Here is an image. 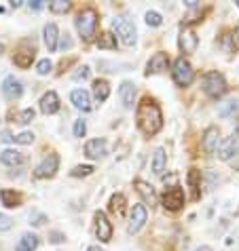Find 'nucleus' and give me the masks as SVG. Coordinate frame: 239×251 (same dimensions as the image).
<instances>
[{
    "instance_id": "nucleus-38",
    "label": "nucleus",
    "mask_w": 239,
    "mask_h": 251,
    "mask_svg": "<svg viewBox=\"0 0 239 251\" xmlns=\"http://www.w3.org/2000/svg\"><path fill=\"white\" fill-rule=\"evenodd\" d=\"M34 116H36V112H34L32 108H26V110H22V114H19V121H17V123L28 125V123L34 121Z\"/></svg>"
},
{
    "instance_id": "nucleus-49",
    "label": "nucleus",
    "mask_w": 239,
    "mask_h": 251,
    "mask_svg": "<svg viewBox=\"0 0 239 251\" xmlns=\"http://www.w3.org/2000/svg\"><path fill=\"white\" fill-rule=\"evenodd\" d=\"M87 251H102V249L97 247V245H89V247H87Z\"/></svg>"
},
{
    "instance_id": "nucleus-52",
    "label": "nucleus",
    "mask_w": 239,
    "mask_h": 251,
    "mask_svg": "<svg viewBox=\"0 0 239 251\" xmlns=\"http://www.w3.org/2000/svg\"><path fill=\"white\" fill-rule=\"evenodd\" d=\"M237 6H239V0H237Z\"/></svg>"
},
{
    "instance_id": "nucleus-36",
    "label": "nucleus",
    "mask_w": 239,
    "mask_h": 251,
    "mask_svg": "<svg viewBox=\"0 0 239 251\" xmlns=\"http://www.w3.org/2000/svg\"><path fill=\"white\" fill-rule=\"evenodd\" d=\"M72 133H74V137H85V133H87V123L83 121V118H79V121H74Z\"/></svg>"
},
{
    "instance_id": "nucleus-21",
    "label": "nucleus",
    "mask_w": 239,
    "mask_h": 251,
    "mask_svg": "<svg viewBox=\"0 0 239 251\" xmlns=\"http://www.w3.org/2000/svg\"><path fill=\"white\" fill-rule=\"evenodd\" d=\"M34 47L32 49H19V51H15V55H13V64H15L17 68H30L32 66V61H34Z\"/></svg>"
},
{
    "instance_id": "nucleus-28",
    "label": "nucleus",
    "mask_w": 239,
    "mask_h": 251,
    "mask_svg": "<svg viewBox=\"0 0 239 251\" xmlns=\"http://www.w3.org/2000/svg\"><path fill=\"white\" fill-rule=\"evenodd\" d=\"M125 205H127V199H125V194L117 192V194H112V197H110V211L112 213L121 215L125 211Z\"/></svg>"
},
{
    "instance_id": "nucleus-43",
    "label": "nucleus",
    "mask_w": 239,
    "mask_h": 251,
    "mask_svg": "<svg viewBox=\"0 0 239 251\" xmlns=\"http://www.w3.org/2000/svg\"><path fill=\"white\" fill-rule=\"evenodd\" d=\"M49 241H51V243H64V241H66V234H61V232H51V234H49Z\"/></svg>"
},
{
    "instance_id": "nucleus-17",
    "label": "nucleus",
    "mask_w": 239,
    "mask_h": 251,
    "mask_svg": "<svg viewBox=\"0 0 239 251\" xmlns=\"http://www.w3.org/2000/svg\"><path fill=\"white\" fill-rule=\"evenodd\" d=\"M40 112L43 114H55V112H60V97L55 91H47L43 97H40Z\"/></svg>"
},
{
    "instance_id": "nucleus-32",
    "label": "nucleus",
    "mask_w": 239,
    "mask_h": 251,
    "mask_svg": "<svg viewBox=\"0 0 239 251\" xmlns=\"http://www.w3.org/2000/svg\"><path fill=\"white\" fill-rule=\"evenodd\" d=\"M95 169L91 165H79V167H74L72 171H70V176L72 177H87V176H91Z\"/></svg>"
},
{
    "instance_id": "nucleus-45",
    "label": "nucleus",
    "mask_w": 239,
    "mask_h": 251,
    "mask_svg": "<svg viewBox=\"0 0 239 251\" xmlns=\"http://www.w3.org/2000/svg\"><path fill=\"white\" fill-rule=\"evenodd\" d=\"M0 139H2V142H13V135L9 131H2V133H0Z\"/></svg>"
},
{
    "instance_id": "nucleus-40",
    "label": "nucleus",
    "mask_w": 239,
    "mask_h": 251,
    "mask_svg": "<svg viewBox=\"0 0 239 251\" xmlns=\"http://www.w3.org/2000/svg\"><path fill=\"white\" fill-rule=\"evenodd\" d=\"M89 74H91V68H89V66H83V68L76 70L72 78H74V80H87V78H89Z\"/></svg>"
},
{
    "instance_id": "nucleus-44",
    "label": "nucleus",
    "mask_w": 239,
    "mask_h": 251,
    "mask_svg": "<svg viewBox=\"0 0 239 251\" xmlns=\"http://www.w3.org/2000/svg\"><path fill=\"white\" fill-rule=\"evenodd\" d=\"M43 6H45V0H30V9L38 11V9H43Z\"/></svg>"
},
{
    "instance_id": "nucleus-1",
    "label": "nucleus",
    "mask_w": 239,
    "mask_h": 251,
    "mask_svg": "<svg viewBox=\"0 0 239 251\" xmlns=\"http://www.w3.org/2000/svg\"><path fill=\"white\" fill-rule=\"evenodd\" d=\"M136 125L144 135H157L163 129V112L152 97H142L136 108Z\"/></svg>"
},
{
    "instance_id": "nucleus-5",
    "label": "nucleus",
    "mask_w": 239,
    "mask_h": 251,
    "mask_svg": "<svg viewBox=\"0 0 239 251\" xmlns=\"http://www.w3.org/2000/svg\"><path fill=\"white\" fill-rule=\"evenodd\" d=\"M172 78H174V82L178 87H188L195 80V70H193L191 61H188L186 57H178V59L174 61Z\"/></svg>"
},
{
    "instance_id": "nucleus-27",
    "label": "nucleus",
    "mask_w": 239,
    "mask_h": 251,
    "mask_svg": "<svg viewBox=\"0 0 239 251\" xmlns=\"http://www.w3.org/2000/svg\"><path fill=\"white\" fill-rule=\"evenodd\" d=\"M38 236L36 234H24L22 239H19V243L15 245V251H34L38 247Z\"/></svg>"
},
{
    "instance_id": "nucleus-30",
    "label": "nucleus",
    "mask_w": 239,
    "mask_h": 251,
    "mask_svg": "<svg viewBox=\"0 0 239 251\" xmlns=\"http://www.w3.org/2000/svg\"><path fill=\"white\" fill-rule=\"evenodd\" d=\"M49 9L60 15V13H68L72 9V2H68V0H53V2H49Z\"/></svg>"
},
{
    "instance_id": "nucleus-11",
    "label": "nucleus",
    "mask_w": 239,
    "mask_h": 251,
    "mask_svg": "<svg viewBox=\"0 0 239 251\" xmlns=\"http://www.w3.org/2000/svg\"><path fill=\"white\" fill-rule=\"evenodd\" d=\"M218 158L220 160H231L233 158V154H237L239 152V131L237 133H233L229 139H224V142L218 144Z\"/></svg>"
},
{
    "instance_id": "nucleus-23",
    "label": "nucleus",
    "mask_w": 239,
    "mask_h": 251,
    "mask_svg": "<svg viewBox=\"0 0 239 251\" xmlns=\"http://www.w3.org/2000/svg\"><path fill=\"white\" fill-rule=\"evenodd\" d=\"M43 36H45V45L49 49V53H53L58 49V40H60V30L55 24H47L45 30H43Z\"/></svg>"
},
{
    "instance_id": "nucleus-35",
    "label": "nucleus",
    "mask_w": 239,
    "mask_h": 251,
    "mask_svg": "<svg viewBox=\"0 0 239 251\" xmlns=\"http://www.w3.org/2000/svg\"><path fill=\"white\" fill-rule=\"evenodd\" d=\"M15 139V144H22V146H28V144H32L34 139H36V135L32 133V131H24V133H19V135H15L13 137Z\"/></svg>"
},
{
    "instance_id": "nucleus-26",
    "label": "nucleus",
    "mask_w": 239,
    "mask_h": 251,
    "mask_svg": "<svg viewBox=\"0 0 239 251\" xmlns=\"http://www.w3.org/2000/svg\"><path fill=\"white\" fill-rule=\"evenodd\" d=\"M186 184L193 190V199H199V186H201V171L199 169H188L186 173Z\"/></svg>"
},
{
    "instance_id": "nucleus-6",
    "label": "nucleus",
    "mask_w": 239,
    "mask_h": 251,
    "mask_svg": "<svg viewBox=\"0 0 239 251\" xmlns=\"http://www.w3.org/2000/svg\"><path fill=\"white\" fill-rule=\"evenodd\" d=\"M149 222V211L142 203L131 207V215H129V224H127V232L129 234H138L144 228V224Z\"/></svg>"
},
{
    "instance_id": "nucleus-51",
    "label": "nucleus",
    "mask_w": 239,
    "mask_h": 251,
    "mask_svg": "<svg viewBox=\"0 0 239 251\" xmlns=\"http://www.w3.org/2000/svg\"><path fill=\"white\" fill-rule=\"evenodd\" d=\"M237 36H239V27H237Z\"/></svg>"
},
{
    "instance_id": "nucleus-10",
    "label": "nucleus",
    "mask_w": 239,
    "mask_h": 251,
    "mask_svg": "<svg viewBox=\"0 0 239 251\" xmlns=\"http://www.w3.org/2000/svg\"><path fill=\"white\" fill-rule=\"evenodd\" d=\"M2 95H4V100H9V101L19 100V97L24 95V82L17 80L15 76H6L2 80Z\"/></svg>"
},
{
    "instance_id": "nucleus-15",
    "label": "nucleus",
    "mask_w": 239,
    "mask_h": 251,
    "mask_svg": "<svg viewBox=\"0 0 239 251\" xmlns=\"http://www.w3.org/2000/svg\"><path fill=\"white\" fill-rule=\"evenodd\" d=\"M85 154L89 158H102L108 154V144L104 137H95V139H89L85 144Z\"/></svg>"
},
{
    "instance_id": "nucleus-4",
    "label": "nucleus",
    "mask_w": 239,
    "mask_h": 251,
    "mask_svg": "<svg viewBox=\"0 0 239 251\" xmlns=\"http://www.w3.org/2000/svg\"><path fill=\"white\" fill-rule=\"evenodd\" d=\"M203 91H206V95L214 97V100L222 97L224 93L229 91V85H227L224 74H220V72H208L206 76H203Z\"/></svg>"
},
{
    "instance_id": "nucleus-25",
    "label": "nucleus",
    "mask_w": 239,
    "mask_h": 251,
    "mask_svg": "<svg viewBox=\"0 0 239 251\" xmlns=\"http://www.w3.org/2000/svg\"><path fill=\"white\" fill-rule=\"evenodd\" d=\"M108 95H110V85H108V80H104V78L93 80V97H95V100H97V101H106Z\"/></svg>"
},
{
    "instance_id": "nucleus-37",
    "label": "nucleus",
    "mask_w": 239,
    "mask_h": 251,
    "mask_svg": "<svg viewBox=\"0 0 239 251\" xmlns=\"http://www.w3.org/2000/svg\"><path fill=\"white\" fill-rule=\"evenodd\" d=\"M53 70V64H51V59H40L38 64H36V72L40 74V76H47L49 72Z\"/></svg>"
},
{
    "instance_id": "nucleus-34",
    "label": "nucleus",
    "mask_w": 239,
    "mask_h": 251,
    "mask_svg": "<svg viewBox=\"0 0 239 251\" xmlns=\"http://www.w3.org/2000/svg\"><path fill=\"white\" fill-rule=\"evenodd\" d=\"M144 17H146V24L152 25V27H159L161 24H163V17H161L157 11H146Z\"/></svg>"
},
{
    "instance_id": "nucleus-3",
    "label": "nucleus",
    "mask_w": 239,
    "mask_h": 251,
    "mask_svg": "<svg viewBox=\"0 0 239 251\" xmlns=\"http://www.w3.org/2000/svg\"><path fill=\"white\" fill-rule=\"evenodd\" d=\"M112 27H115L117 36L121 38V43L125 47H133V45H136L138 30H136V25H133L131 19H127V17H115V19H112Z\"/></svg>"
},
{
    "instance_id": "nucleus-22",
    "label": "nucleus",
    "mask_w": 239,
    "mask_h": 251,
    "mask_svg": "<svg viewBox=\"0 0 239 251\" xmlns=\"http://www.w3.org/2000/svg\"><path fill=\"white\" fill-rule=\"evenodd\" d=\"M119 95H121V101L125 108H133V100H136V85L131 80L121 82V89H119Z\"/></svg>"
},
{
    "instance_id": "nucleus-12",
    "label": "nucleus",
    "mask_w": 239,
    "mask_h": 251,
    "mask_svg": "<svg viewBox=\"0 0 239 251\" xmlns=\"http://www.w3.org/2000/svg\"><path fill=\"white\" fill-rule=\"evenodd\" d=\"M197 45H199V38L197 34L191 30V27H182L180 36H178V47L182 53H195L197 51Z\"/></svg>"
},
{
    "instance_id": "nucleus-9",
    "label": "nucleus",
    "mask_w": 239,
    "mask_h": 251,
    "mask_svg": "<svg viewBox=\"0 0 239 251\" xmlns=\"http://www.w3.org/2000/svg\"><path fill=\"white\" fill-rule=\"evenodd\" d=\"M163 207L167 211H178V209L184 207V190L180 186L167 188L163 192Z\"/></svg>"
},
{
    "instance_id": "nucleus-2",
    "label": "nucleus",
    "mask_w": 239,
    "mask_h": 251,
    "mask_svg": "<svg viewBox=\"0 0 239 251\" xmlns=\"http://www.w3.org/2000/svg\"><path fill=\"white\" fill-rule=\"evenodd\" d=\"M74 24H76V30H79L81 38L85 40V43H91L97 32V11L93 6H87V9H83L79 15H76Z\"/></svg>"
},
{
    "instance_id": "nucleus-13",
    "label": "nucleus",
    "mask_w": 239,
    "mask_h": 251,
    "mask_svg": "<svg viewBox=\"0 0 239 251\" xmlns=\"http://www.w3.org/2000/svg\"><path fill=\"white\" fill-rule=\"evenodd\" d=\"M218 144H220V129L216 125H209V127L203 131V150L208 154H214L218 150Z\"/></svg>"
},
{
    "instance_id": "nucleus-31",
    "label": "nucleus",
    "mask_w": 239,
    "mask_h": 251,
    "mask_svg": "<svg viewBox=\"0 0 239 251\" xmlns=\"http://www.w3.org/2000/svg\"><path fill=\"white\" fill-rule=\"evenodd\" d=\"M237 108H239V101L237 100H229V101H224L220 106L218 114H220V116H231L233 112H237Z\"/></svg>"
},
{
    "instance_id": "nucleus-29",
    "label": "nucleus",
    "mask_w": 239,
    "mask_h": 251,
    "mask_svg": "<svg viewBox=\"0 0 239 251\" xmlns=\"http://www.w3.org/2000/svg\"><path fill=\"white\" fill-rule=\"evenodd\" d=\"M97 49H117V36L112 32H102L97 38Z\"/></svg>"
},
{
    "instance_id": "nucleus-20",
    "label": "nucleus",
    "mask_w": 239,
    "mask_h": 251,
    "mask_svg": "<svg viewBox=\"0 0 239 251\" xmlns=\"http://www.w3.org/2000/svg\"><path fill=\"white\" fill-rule=\"evenodd\" d=\"M0 203H2L6 209H17V207H22L24 197L19 192H15V190L2 188V190H0Z\"/></svg>"
},
{
    "instance_id": "nucleus-33",
    "label": "nucleus",
    "mask_w": 239,
    "mask_h": 251,
    "mask_svg": "<svg viewBox=\"0 0 239 251\" xmlns=\"http://www.w3.org/2000/svg\"><path fill=\"white\" fill-rule=\"evenodd\" d=\"M235 36H231V34H224L222 36V49H224V53H235L237 51V45H235Z\"/></svg>"
},
{
    "instance_id": "nucleus-14",
    "label": "nucleus",
    "mask_w": 239,
    "mask_h": 251,
    "mask_svg": "<svg viewBox=\"0 0 239 251\" xmlns=\"http://www.w3.org/2000/svg\"><path fill=\"white\" fill-rule=\"evenodd\" d=\"M170 68V57H167V53L159 51L154 53L152 57L149 59V64H146V74H159V72H165V70Z\"/></svg>"
},
{
    "instance_id": "nucleus-46",
    "label": "nucleus",
    "mask_w": 239,
    "mask_h": 251,
    "mask_svg": "<svg viewBox=\"0 0 239 251\" xmlns=\"http://www.w3.org/2000/svg\"><path fill=\"white\" fill-rule=\"evenodd\" d=\"M22 2H24V0H11V6H13V9H17V6H22Z\"/></svg>"
},
{
    "instance_id": "nucleus-16",
    "label": "nucleus",
    "mask_w": 239,
    "mask_h": 251,
    "mask_svg": "<svg viewBox=\"0 0 239 251\" xmlns=\"http://www.w3.org/2000/svg\"><path fill=\"white\" fill-rule=\"evenodd\" d=\"M133 186H136V192L142 197L144 205H150V207L157 205V192H154V188L149 182H144V179H136Z\"/></svg>"
},
{
    "instance_id": "nucleus-42",
    "label": "nucleus",
    "mask_w": 239,
    "mask_h": 251,
    "mask_svg": "<svg viewBox=\"0 0 239 251\" xmlns=\"http://www.w3.org/2000/svg\"><path fill=\"white\" fill-rule=\"evenodd\" d=\"M60 47L64 49V51H68V49H72L74 47V43H72V38L68 36V34H64V36L60 38Z\"/></svg>"
},
{
    "instance_id": "nucleus-18",
    "label": "nucleus",
    "mask_w": 239,
    "mask_h": 251,
    "mask_svg": "<svg viewBox=\"0 0 239 251\" xmlns=\"http://www.w3.org/2000/svg\"><path fill=\"white\" fill-rule=\"evenodd\" d=\"M70 101L74 103L76 110H83V112H89V110L93 108V103H91V95L85 91V89H74V91L70 93Z\"/></svg>"
},
{
    "instance_id": "nucleus-50",
    "label": "nucleus",
    "mask_w": 239,
    "mask_h": 251,
    "mask_svg": "<svg viewBox=\"0 0 239 251\" xmlns=\"http://www.w3.org/2000/svg\"><path fill=\"white\" fill-rule=\"evenodd\" d=\"M2 53H4V45H2V43H0V55H2Z\"/></svg>"
},
{
    "instance_id": "nucleus-41",
    "label": "nucleus",
    "mask_w": 239,
    "mask_h": 251,
    "mask_svg": "<svg viewBox=\"0 0 239 251\" xmlns=\"http://www.w3.org/2000/svg\"><path fill=\"white\" fill-rule=\"evenodd\" d=\"M13 228V220L9 218V215L0 213V232H6V230Z\"/></svg>"
},
{
    "instance_id": "nucleus-47",
    "label": "nucleus",
    "mask_w": 239,
    "mask_h": 251,
    "mask_svg": "<svg viewBox=\"0 0 239 251\" xmlns=\"http://www.w3.org/2000/svg\"><path fill=\"white\" fill-rule=\"evenodd\" d=\"M195 251H214L212 247H209V245H201V247H197Z\"/></svg>"
},
{
    "instance_id": "nucleus-24",
    "label": "nucleus",
    "mask_w": 239,
    "mask_h": 251,
    "mask_svg": "<svg viewBox=\"0 0 239 251\" xmlns=\"http://www.w3.org/2000/svg\"><path fill=\"white\" fill-rule=\"evenodd\" d=\"M165 165H167V154L163 148H157L152 154V173L154 176H161L165 171Z\"/></svg>"
},
{
    "instance_id": "nucleus-48",
    "label": "nucleus",
    "mask_w": 239,
    "mask_h": 251,
    "mask_svg": "<svg viewBox=\"0 0 239 251\" xmlns=\"http://www.w3.org/2000/svg\"><path fill=\"white\" fill-rule=\"evenodd\" d=\"M186 6H188V9H195V6H197V0H186Z\"/></svg>"
},
{
    "instance_id": "nucleus-19",
    "label": "nucleus",
    "mask_w": 239,
    "mask_h": 251,
    "mask_svg": "<svg viewBox=\"0 0 239 251\" xmlns=\"http://www.w3.org/2000/svg\"><path fill=\"white\" fill-rule=\"evenodd\" d=\"M28 160V156L24 154V152H19V150H11V148H6L0 152V163L2 165H9V167H19V165H24Z\"/></svg>"
},
{
    "instance_id": "nucleus-8",
    "label": "nucleus",
    "mask_w": 239,
    "mask_h": 251,
    "mask_svg": "<svg viewBox=\"0 0 239 251\" xmlns=\"http://www.w3.org/2000/svg\"><path fill=\"white\" fill-rule=\"evenodd\" d=\"M60 169V156L51 152V154H47L43 160H40V165L36 167V171H34V177L38 179H45V177H53L55 173Z\"/></svg>"
},
{
    "instance_id": "nucleus-7",
    "label": "nucleus",
    "mask_w": 239,
    "mask_h": 251,
    "mask_svg": "<svg viewBox=\"0 0 239 251\" xmlns=\"http://www.w3.org/2000/svg\"><path fill=\"white\" fill-rule=\"evenodd\" d=\"M93 232L102 243H108L112 239V224L104 211H95L93 215Z\"/></svg>"
},
{
    "instance_id": "nucleus-39",
    "label": "nucleus",
    "mask_w": 239,
    "mask_h": 251,
    "mask_svg": "<svg viewBox=\"0 0 239 251\" xmlns=\"http://www.w3.org/2000/svg\"><path fill=\"white\" fill-rule=\"evenodd\" d=\"M47 222V215L45 213H38V211H32L30 213V224L32 226H45Z\"/></svg>"
}]
</instances>
